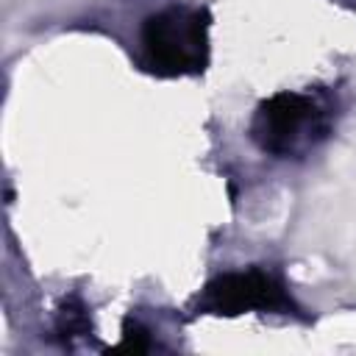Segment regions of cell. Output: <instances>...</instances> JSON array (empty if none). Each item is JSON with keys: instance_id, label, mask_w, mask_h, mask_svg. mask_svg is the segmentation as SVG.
<instances>
[{"instance_id": "cell-2", "label": "cell", "mask_w": 356, "mask_h": 356, "mask_svg": "<svg viewBox=\"0 0 356 356\" xmlns=\"http://www.w3.org/2000/svg\"><path fill=\"white\" fill-rule=\"evenodd\" d=\"M328 134V117L317 100L300 92H275L261 100L250 120V139L270 156L286 159Z\"/></svg>"}, {"instance_id": "cell-3", "label": "cell", "mask_w": 356, "mask_h": 356, "mask_svg": "<svg viewBox=\"0 0 356 356\" xmlns=\"http://www.w3.org/2000/svg\"><path fill=\"white\" fill-rule=\"evenodd\" d=\"M245 312L298 314V306L286 295V289L270 273L259 267L239 270V273H222L211 278L195 298V314L236 317Z\"/></svg>"}, {"instance_id": "cell-4", "label": "cell", "mask_w": 356, "mask_h": 356, "mask_svg": "<svg viewBox=\"0 0 356 356\" xmlns=\"http://www.w3.org/2000/svg\"><path fill=\"white\" fill-rule=\"evenodd\" d=\"M92 331V320H89V309L78 295H70L61 300L58 312H56V334L64 342H72L75 337H86Z\"/></svg>"}, {"instance_id": "cell-5", "label": "cell", "mask_w": 356, "mask_h": 356, "mask_svg": "<svg viewBox=\"0 0 356 356\" xmlns=\"http://www.w3.org/2000/svg\"><path fill=\"white\" fill-rule=\"evenodd\" d=\"M150 348V337H147V328L139 325L134 317H125L122 323V339L114 350H125V353H145Z\"/></svg>"}, {"instance_id": "cell-1", "label": "cell", "mask_w": 356, "mask_h": 356, "mask_svg": "<svg viewBox=\"0 0 356 356\" xmlns=\"http://www.w3.org/2000/svg\"><path fill=\"white\" fill-rule=\"evenodd\" d=\"M209 28L206 8L172 6L150 14L142 22V64L159 78L200 75L209 64Z\"/></svg>"}]
</instances>
